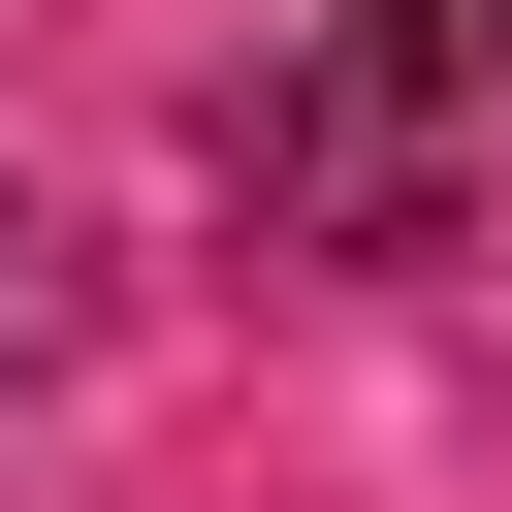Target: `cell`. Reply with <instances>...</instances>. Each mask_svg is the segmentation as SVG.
<instances>
[{
  "label": "cell",
  "mask_w": 512,
  "mask_h": 512,
  "mask_svg": "<svg viewBox=\"0 0 512 512\" xmlns=\"http://www.w3.org/2000/svg\"><path fill=\"white\" fill-rule=\"evenodd\" d=\"M320 64H384V96H512V0H320Z\"/></svg>",
  "instance_id": "obj_1"
},
{
  "label": "cell",
  "mask_w": 512,
  "mask_h": 512,
  "mask_svg": "<svg viewBox=\"0 0 512 512\" xmlns=\"http://www.w3.org/2000/svg\"><path fill=\"white\" fill-rule=\"evenodd\" d=\"M64 352H96V288H64V224L0 192V384H64Z\"/></svg>",
  "instance_id": "obj_2"
}]
</instances>
